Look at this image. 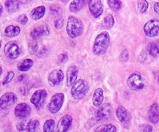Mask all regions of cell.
<instances>
[{"mask_svg": "<svg viewBox=\"0 0 159 132\" xmlns=\"http://www.w3.org/2000/svg\"><path fill=\"white\" fill-rule=\"evenodd\" d=\"M154 10H155V12L157 14L159 15V2L155 3V5H154Z\"/></svg>", "mask_w": 159, "mask_h": 132, "instance_id": "obj_42", "label": "cell"}, {"mask_svg": "<svg viewBox=\"0 0 159 132\" xmlns=\"http://www.w3.org/2000/svg\"><path fill=\"white\" fill-rule=\"evenodd\" d=\"M31 107L26 102H21L16 106L14 109L15 116L21 119L28 117L31 113Z\"/></svg>", "mask_w": 159, "mask_h": 132, "instance_id": "obj_12", "label": "cell"}, {"mask_svg": "<svg viewBox=\"0 0 159 132\" xmlns=\"http://www.w3.org/2000/svg\"><path fill=\"white\" fill-rule=\"evenodd\" d=\"M148 119L153 124H158L159 122V106L157 103H153L149 108Z\"/></svg>", "mask_w": 159, "mask_h": 132, "instance_id": "obj_19", "label": "cell"}, {"mask_svg": "<svg viewBox=\"0 0 159 132\" xmlns=\"http://www.w3.org/2000/svg\"><path fill=\"white\" fill-rule=\"evenodd\" d=\"M153 75L155 77V80L159 83V71H155L153 72Z\"/></svg>", "mask_w": 159, "mask_h": 132, "instance_id": "obj_43", "label": "cell"}, {"mask_svg": "<svg viewBox=\"0 0 159 132\" xmlns=\"http://www.w3.org/2000/svg\"><path fill=\"white\" fill-rule=\"evenodd\" d=\"M33 65H34V61L31 58H26L17 64V69L22 72H26L32 68Z\"/></svg>", "mask_w": 159, "mask_h": 132, "instance_id": "obj_22", "label": "cell"}, {"mask_svg": "<svg viewBox=\"0 0 159 132\" xmlns=\"http://www.w3.org/2000/svg\"><path fill=\"white\" fill-rule=\"evenodd\" d=\"M29 50L30 52L32 53V54H35L38 51V44L36 41L31 42L29 44Z\"/></svg>", "mask_w": 159, "mask_h": 132, "instance_id": "obj_34", "label": "cell"}, {"mask_svg": "<svg viewBox=\"0 0 159 132\" xmlns=\"http://www.w3.org/2000/svg\"><path fill=\"white\" fill-rule=\"evenodd\" d=\"M89 9L95 18H99L103 12V5L101 0H89Z\"/></svg>", "mask_w": 159, "mask_h": 132, "instance_id": "obj_13", "label": "cell"}, {"mask_svg": "<svg viewBox=\"0 0 159 132\" xmlns=\"http://www.w3.org/2000/svg\"><path fill=\"white\" fill-rule=\"evenodd\" d=\"M144 32L147 37H155L159 35V20L152 19L148 20L144 26Z\"/></svg>", "mask_w": 159, "mask_h": 132, "instance_id": "obj_8", "label": "cell"}, {"mask_svg": "<svg viewBox=\"0 0 159 132\" xmlns=\"http://www.w3.org/2000/svg\"><path fill=\"white\" fill-rule=\"evenodd\" d=\"M48 1H52V0H48Z\"/></svg>", "mask_w": 159, "mask_h": 132, "instance_id": "obj_47", "label": "cell"}, {"mask_svg": "<svg viewBox=\"0 0 159 132\" xmlns=\"http://www.w3.org/2000/svg\"><path fill=\"white\" fill-rule=\"evenodd\" d=\"M50 34V28L47 25H41L34 28L30 32V37L33 40H37L43 36H47Z\"/></svg>", "mask_w": 159, "mask_h": 132, "instance_id": "obj_16", "label": "cell"}, {"mask_svg": "<svg viewBox=\"0 0 159 132\" xmlns=\"http://www.w3.org/2000/svg\"><path fill=\"white\" fill-rule=\"evenodd\" d=\"M108 6L113 11H118L122 7V3L120 0H107Z\"/></svg>", "mask_w": 159, "mask_h": 132, "instance_id": "obj_30", "label": "cell"}, {"mask_svg": "<svg viewBox=\"0 0 159 132\" xmlns=\"http://www.w3.org/2000/svg\"><path fill=\"white\" fill-rule=\"evenodd\" d=\"M4 34L6 37H9V38L17 37L20 34V28L15 25H9L5 29Z\"/></svg>", "mask_w": 159, "mask_h": 132, "instance_id": "obj_23", "label": "cell"}, {"mask_svg": "<svg viewBox=\"0 0 159 132\" xmlns=\"http://www.w3.org/2000/svg\"><path fill=\"white\" fill-rule=\"evenodd\" d=\"M84 26L82 22L75 16H70L68 19L66 31L71 38H76L83 33Z\"/></svg>", "mask_w": 159, "mask_h": 132, "instance_id": "obj_2", "label": "cell"}, {"mask_svg": "<svg viewBox=\"0 0 159 132\" xmlns=\"http://www.w3.org/2000/svg\"><path fill=\"white\" fill-rule=\"evenodd\" d=\"M43 130L44 132H53L55 130V121L53 119H49L45 121Z\"/></svg>", "mask_w": 159, "mask_h": 132, "instance_id": "obj_29", "label": "cell"}, {"mask_svg": "<svg viewBox=\"0 0 159 132\" xmlns=\"http://www.w3.org/2000/svg\"><path fill=\"white\" fill-rule=\"evenodd\" d=\"M64 101H65V95H64V93H58L54 94L51 97L49 104H48L49 111L53 114L57 113L63 106Z\"/></svg>", "mask_w": 159, "mask_h": 132, "instance_id": "obj_4", "label": "cell"}, {"mask_svg": "<svg viewBox=\"0 0 159 132\" xmlns=\"http://www.w3.org/2000/svg\"><path fill=\"white\" fill-rule=\"evenodd\" d=\"M140 130L144 132H152L153 131V127L149 124H144L140 127Z\"/></svg>", "mask_w": 159, "mask_h": 132, "instance_id": "obj_35", "label": "cell"}, {"mask_svg": "<svg viewBox=\"0 0 159 132\" xmlns=\"http://www.w3.org/2000/svg\"><path fill=\"white\" fill-rule=\"evenodd\" d=\"M17 21H18V23H20V24L25 25L27 23L28 17L26 16L25 14H21V15L19 16L18 18H17Z\"/></svg>", "mask_w": 159, "mask_h": 132, "instance_id": "obj_36", "label": "cell"}, {"mask_svg": "<svg viewBox=\"0 0 159 132\" xmlns=\"http://www.w3.org/2000/svg\"><path fill=\"white\" fill-rule=\"evenodd\" d=\"M96 132H116L117 131V128L116 126L113 124H102L99 126L95 130Z\"/></svg>", "mask_w": 159, "mask_h": 132, "instance_id": "obj_28", "label": "cell"}, {"mask_svg": "<svg viewBox=\"0 0 159 132\" xmlns=\"http://www.w3.org/2000/svg\"><path fill=\"white\" fill-rule=\"evenodd\" d=\"M48 93L45 89H38L34 92L31 96L30 102L35 107L37 110H40L43 107L45 100H46Z\"/></svg>", "mask_w": 159, "mask_h": 132, "instance_id": "obj_9", "label": "cell"}, {"mask_svg": "<svg viewBox=\"0 0 159 132\" xmlns=\"http://www.w3.org/2000/svg\"><path fill=\"white\" fill-rule=\"evenodd\" d=\"M112 110H113V107L110 103H106L100 106L99 107V110L96 112V120L102 121V120L108 119L111 116Z\"/></svg>", "mask_w": 159, "mask_h": 132, "instance_id": "obj_14", "label": "cell"}, {"mask_svg": "<svg viewBox=\"0 0 159 132\" xmlns=\"http://www.w3.org/2000/svg\"><path fill=\"white\" fill-rule=\"evenodd\" d=\"M2 66L0 65V75H2Z\"/></svg>", "mask_w": 159, "mask_h": 132, "instance_id": "obj_45", "label": "cell"}, {"mask_svg": "<svg viewBox=\"0 0 159 132\" xmlns=\"http://www.w3.org/2000/svg\"><path fill=\"white\" fill-rule=\"evenodd\" d=\"M89 90V83L84 79H79L71 86V95L75 99H82L85 97Z\"/></svg>", "mask_w": 159, "mask_h": 132, "instance_id": "obj_3", "label": "cell"}, {"mask_svg": "<svg viewBox=\"0 0 159 132\" xmlns=\"http://www.w3.org/2000/svg\"><path fill=\"white\" fill-rule=\"evenodd\" d=\"M26 75L22 74L18 77V81L20 82H23L26 80Z\"/></svg>", "mask_w": 159, "mask_h": 132, "instance_id": "obj_41", "label": "cell"}, {"mask_svg": "<svg viewBox=\"0 0 159 132\" xmlns=\"http://www.w3.org/2000/svg\"><path fill=\"white\" fill-rule=\"evenodd\" d=\"M51 12H52V14H54V15H57V14H58L59 12H61V8L57 6H52L51 7Z\"/></svg>", "mask_w": 159, "mask_h": 132, "instance_id": "obj_40", "label": "cell"}, {"mask_svg": "<svg viewBox=\"0 0 159 132\" xmlns=\"http://www.w3.org/2000/svg\"><path fill=\"white\" fill-rule=\"evenodd\" d=\"M138 7L140 12H142V13H144L148 9V2L147 0H138Z\"/></svg>", "mask_w": 159, "mask_h": 132, "instance_id": "obj_31", "label": "cell"}, {"mask_svg": "<svg viewBox=\"0 0 159 132\" xmlns=\"http://www.w3.org/2000/svg\"><path fill=\"white\" fill-rule=\"evenodd\" d=\"M17 96L14 93H6L0 97V109L6 110L17 102Z\"/></svg>", "mask_w": 159, "mask_h": 132, "instance_id": "obj_10", "label": "cell"}, {"mask_svg": "<svg viewBox=\"0 0 159 132\" xmlns=\"http://www.w3.org/2000/svg\"><path fill=\"white\" fill-rule=\"evenodd\" d=\"M87 0H73L69 4V10L72 12L80 11L85 6Z\"/></svg>", "mask_w": 159, "mask_h": 132, "instance_id": "obj_24", "label": "cell"}, {"mask_svg": "<svg viewBox=\"0 0 159 132\" xmlns=\"http://www.w3.org/2000/svg\"><path fill=\"white\" fill-rule=\"evenodd\" d=\"M46 12V8L44 6H40L34 8L30 12V17L34 20H38L44 16Z\"/></svg>", "mask_w": 159, "mask_h": 132, "instance_id": "obj_21", "label": "cell"}, {"mask_svg": "<svg viewBox=\"0 0 159 132\" xmlns=\"http://www.w3.org/2000/svg\"><path fill=\"white\" fill-rule=\"evenodd\" d=\"M64 78H65V75H64L63 71L61 69L57 68V69L51 71L48 75V83L51 87L56 86L63 81Z\"/></svg>", "mask_w": 159, "mask_h": 132, "instance_id": "obj_11", "label": "cell"}, {"mask_svg": "<svg viewBox=\"0 0 159 132\" xmlns=\"http://www.w3.org/2000/svg\"><path fill=\"white\" fill-rule=\"evenodd\" d=\"M20 0H6L5 2V8L9 12H14L20 8Z\"/></svg>", "mask_w": 159, "mask_h": 132, "instance_id": "obj_25", "label": "cell"}, {"mask_svg": "<svg viewBox=\"0 0 159 132\" xmlns=\"http://www.w3.org/2000/svg\"><path fill=\"white\" fill-rule=\"evenodd\" d=\"M104 99V93L102 89L98 88L95 90L93 96V103L96 107H99L102 105Z\"/></svg>", "mask_w": 159, "mask_h": 132, "instance_id": "obj_20", "label": "cell"}, {"mask_svg": "<svg viewBox=\"0 0 159 132\" xmlns=\"http://www.w3.org/2000/svg\"><path fill=\"white\" fill-rule=\"evenodd\" d=\"M114 23L115 21L113 16L111 14H108V15L104 18L103 21H102V27L103 28V29L110 30L113 28V26H114Z\"/></svg>", "mask_w": 159, "mask_h": 132, "instance_id": "obj_27", "label": "cell"}, {"mask_svg": "<svg viewBox=\"0 0 159 132\" xmlns=\"http://www.w3.org/2000/svg\"><path fill=\"white\" fill-rule=\"evenodd\" d=\"M79 69L77 66L75 65H70L67 69L66 73V84L68 86H72L75 82L77 81Z\"/></svg>", "mask_w": 159, "mask_h": 132, "instance_id": "obj_15", "label": "cell"}, {"mask_svg": "<svg viewBox=\"0 0 159 132\" xmlns=\"http://www.w3.org/2000/svg\"><path fill=\"white\" fill-rule=\"evenodd\" d=\"M2 13V6L1 3H0V16H1Z\"/></svg>", "mask_w": 159, "mask_h": 132, "instance_id": "obj_44", "label": "cell"}, {"mask_svg": "<svg viewBox=\"0 0 159 132\" xmlns=\"http://www.w3.org/2000/svg\"><path fill=\"white\" fill-rule=\"evenodd\" d=\"M110 43V36L107 31H102L96 36L93 47V54L97 56L102 55L107 52Z\"/></svg>", "mask_w": 159, "mask_h": 132, "instance_id": "obj_1", "label": "cell"}, {"mask_svg": "<svg viewBox=\"0 0 159 132\" xmlns=\"http://www.w3.org/2000/svg\"><path fill=\"white\" fill-rule=\"evenodd\" d=\"M116 114L118 120L123 124H128L131 121V116L129 113L128 110L124 107V106H120L116 110Z\"/></svg>", "mask_w": 159, "mask_h": 132, "instance_id": "obj_18", "label": "cell"}, {"mask_svg": "<svg viewBox=\"0 0 159 132\" xmlns=\"http://www.w3.org/2000/svg\"><path fill=\"white\" fill-rule=\"evenodd\" d=\"M14 76H15V73H14L13 71H9V72L6 74V75L5 76L4 79H3L2 85H6V84L9 83V82L12 80V79L14 78Z\"/></svg>", "mask_w": 159, "mask_h": 132, "instance_id": "obj_32", "label": "cell"}, {"mask_svg": "<svg viewBox=\"0 0 159 132\" xmlns=\"http://www.w3.org/2000/svg\"><path fill=\"white\" fill-rule=\"evenodd\" d=\"M148 51L152 57H157L159 56V43L154 41L152 42L148 46Z\"/></svg>", "mask_w": 159, "mask_h": 132, "instance_id": "obj_26", "label": "cell"}, {"mask_svg": "<svg viewBox=\"0 0 159 132\" xmlns=\"http://www.w3.org/2000/svg\"><path fill=\"white\" fill-rule=\"evenodd\" d=\"M127 85L129 88L134 91H139L144 89V82L142 76L138 73H133L127 79Z\"/></svg>", "mask_w": 159, "mask_h": 132, "instance_id": "obj_5", "label": "cell"}, {"mask_svg": "<svg viewBox=\"0 0 159 132\" xmlns=\"http://www.w3.org/2000/svg\"><path fill=\"white\" fill-rule=\"evenodd\" d=\"M1 46H2V41L1 40H0V48H1Z\"/></svg>", "mask_w": 159, "mask_h": 132, "instance_id": "obj_46", "label": "cell"}, {"mask_svg": "<svg viewBox=\"0 0 159 132\" xmlns=\"http://www.w3.org/2000/svg\"><path fill=\"white\" fill-rule=\"evenodd\" d=\"M40 127V122L37 120H26L20 121L16 125L18 131H37Z\"/></svg>", "mask_w": 159, "mask_h": 132, "instance_id": "obj_7", "label": "cell"}, {"mask_svg": "<svg viewBox=\"0 0 159 132\" xmlns=\"http://www.w3.org/2000/svg\"><path fill=\"white\" fill-rule=\"evenodd\" d=\"M48 49H47V48H43V49L40 50L38 53H37V54L39 57H45V56L48 55Z\"/></svg>", "mask_w": 159, "mask_h": 132, "instance_id": "obj_39", "label": "cell"}, {"mask_svg": "<svg viewBox=\"0 0 159 132\" xmlns=\"http://www.w3.org/2000/svg\"><path fill=\"white\" fill-rule=\"evenodd\" d=\"M4 54L11 60L16 59L20 54V48L16 41H9L5 45Z\"/></svg>", "mask_w": 159, "mask_h": 132, "instance_id": "obj_6", "label": "cell"}, {"mask_svg": "<svg viewBox=\"0 0 159 132\" xmlns=\"http://www.w3.org/2000/svg\"><path fill=\"white\" fill-rule=\"evenodd\" d=\"M68 56L66 53H62V54H60L58 55V57H57V60H58V62L61 64L65 63V62L68 61Z\"/></svg>", "mask_w": 159, "mask_h": 132, "instance_id": "obj_37", "label": "cell"}, {"mask_svg": "<svg viewBox=\"0 0 159 132\" xmlns=\"http://www.w3.org/2000/svg\"><path fill=\"white\" fill-rule=\"evenodd\" d=\"M64 23H65V21H64L63 18H58L54 22V26H55L56 29L60 30L64 26Z\"/></svg>", "mask_w": 159, "mask_h": 132, "instance_id": "obj_38", "label": "cell"}, {"mask_svg": "<svg viewBox=\"0 0 159 132\" xmlns=\"http://www.w3.org/2000/svg\"><path fill=\"white\" fill-rule=\"evenodd\" d=\"M129 59V53L127 51V50H124L120 54V60L122 62H126Z\"/></svg>", "mask_w": 159, "mask_h": 132, "instance_id": "obj_33", "label": "cell"}, {"mask_svg": "<svg viewBox=\"0 0 159 132\" xmlns=\"http://www.w3.org/2000/svg\"><path fill=\"white\" fill-rule=\"evenodd\" d=\"M72 124V117L70 115H65L59 120L57 123V131L65 132L68 131Z\"/></svg>", "mask_w": 159, "mask_h": 132, "instance_id": "obj_17", "label": "cell"}]
</instances>
